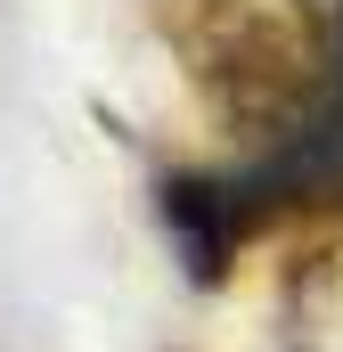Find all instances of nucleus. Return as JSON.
I'll return each mask as SVG.
<instances>
[{"instance_id": "1", "label": "nucleus", "mask_w": 343, "mask_h": 352, "mask_svg": "<svg viewBox=\"0 0 343 352\" xmlns=\"http://www.w3.org/2000/svg\"><path fill=\"white\" fill-rule=\"evenodd\" d=\"M147 16L196 107L237 148L286 140L327 90V0H147Z\"/></svg>"}, {"instance_id": "3", "label": "nucleus", "mask_w": 343, "mask_h": 352, "mask_svg": "<svg viewBox=\"0 0 343 352\" xmlns=\"http://www.w3.org/2000/svg\"><path fill=\"white\" fill-rule=\"evenodd\" d=\"M278 352H343V230L278 270Z\"/></svg>"}, {"instance_id": "2", "label": "nucleus", "mask_w": 343, "mask_h": 352, "mask_svg": "<svg viewBox=\"0 0 343 352\" xmlns=\"http://www.w3.org/2000/svg\"><path fill=\"white\" fill-rule=\"evenodd\" d=\"M156 221H164L172 254H180V278L204 287V295L229 287L237 254L261 230H278L270 205L254 197V180H246V164H229V173H164L156 180Z\"/></svg>"}]
</instances>
